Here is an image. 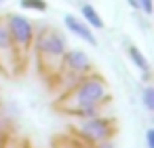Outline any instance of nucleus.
<instances>
[{"instance_id":"obj_3","label":"nucleus","mask_w":154,"mask_h":148,"mask_svg":"<svg viewBox=\"0 0 154 148\" xmlns=\"http://www.w3.org/2000/svg\"><path fill=\"white\" fill-rule=\"evenodd\" d=\"M78 133L89 140V142H101V140H110V135L114 133L112 125L106 121V118H99V116H91V118H85L82 125L78 127Z\"/></svg>"},{"instance_id":"obj_12","label":"nucleus","mask_w":154,"mask_h":148,"mask_svg":"<svg viewBox=\"0 0 154 148\" xmlns=\"http://www.w3.org/2000/svg\"><path fill=\"white\" fill-rule=\"evenodd\" d=\"M143 104H146V108L150 112L154 110V87H146V91H143Z\"/></svg>"},{"instance_id":"obj_5","label":"nucleus","mask_w":154,"mask_h":148,"mask_svg":"<svg viewBox=\"0 0 154 148\" xmlns=\"http://www.w3.org/2000/svg\"><path fill=\"white\" fill-rule=\"evenodd\" d=\"M63 24L68 26V30H70L72 34L80 36V38H82V40H87L91 47H95V45H97V38H95V34L91 32V28H89L87 24L78 21L74 15H66V17H63Z\"/></svg>"},{"instance_id":"obj_1","label":"nucleus","mask_w":154,"mask_h":148,"mask_svg":"<svg viewBox=\"0 0 154 148\" xmlns=\"http://www.w3.org/2000/svg\"><path fill=\"white\" fill-rule=\"evenodd\" d=\"M106 95H108V89H106V85L99 80V78H95V76H91V78H87V80H82L80 83V87L74 91V95H72V102L78 106V104H99L101 99H106Z\"/></svg>"},{"instance_id":"obj_4","label":"nucleus","mask_w":154,"mask_h":148,"mask_svg":"<svg viewBox=\"0 0 154 148\" xmlns=\"http://www.w3.org/2000/svg\"><path fill=\"white\" fill-rule=\"evenodd\" d=\"M36 47L47 53V55H53V57H59L66 53V40L61 34H57L55 30H47L42 32L38 38H36Z\"/></svg>"},{"instance_id":"obj_16","label":"nucleus","mask_w":154,"mask_h":148,"mask_svg":"<svg viewBox=\"0 0 154 148\" xmlns=\"http://www.w3.org/2000/svg\"><path fill=\"white\" fill-rule=\"evenodd\" d=\"M129 5H131L133 9H139V0H129Z\"/></svg>"},{"instance_id":"obj_2","label":"nucleus","mask_w":154,"mask_h":148,"mask_svg":"<svg viewBox=\"0 0 154 148\" xmlns=\"http://www.w3.org/2000/svg\"><path fill=\"white\" fill-rule=\"evenodd\" d=\"M7 28H9V34L13 38V45L17 47H30V43L34 40V26L30 19L21 17V15H9L7 19Z\"/></svg>"},{"instance_id":"obj_9","label":"nucleus","mask_w":154,"mask_h":148,"mask_svg":"<svg viewBox=\"0 0 154 148\" xmlns=\"http://www.w3.org/2000/svg\"><path fill=\"white\" fill-rule=\"evenodd\" d=\"M11 49H13V38H11V34H9L7 24L0 21V53H7V51H11Z\"/></svg>"},{"instance_id":"obj_7","label":"nucleus","mask_w":154,"mask_h":148,"mask_svg":"<svg viewBox=\"0 0 154 148\" xmlns=\"http://www.w3.org/2000/svg\"><path fill=\"white\" fill-rule=\"evenodd\" d=\"M82 17H85V21H87V26H91V28H97V30H101L103 28V21H101V17L97 15V11L91 7V5H82Z\"/></svg>"},{"instance_id":"obj_10","label":"nucleus","mask_w":154,"mask_h":148,"mask_svg":"<svg viewBox=\"0 0 154 148\" xmlns=\"http://www.w3.org/2000/svg\"><path fill=\"white\" fill-rule=\"evenodd\" d=\"M72 112L78 114V116H82V118H91V116L99 114V110H97L95 104H78L76 108H72Z\"/></svg>"},{"instance_id":"obj_6","label":"nucleus","mask_w":154,"mask_h":148,"mask_svg":"<svg viewBox=\"0 0 154 148\" xmlns=\"http://www.w3.org/2000/svg\"><path fill=\"white\" fill-rule=\"evenodd\" d=\"M63 55H66V66H68L70 70H74V72H87V70L91 68L89 57H87L82 51H78V49L68 51V53H63Z\"/></svg>"},{"instance_id":"obj_14","label":"nucleus","mask_w":154,"mask_h":148,"mask_svg":"<svg viewBox=\"0 0 154 148\" xmlns=\"http://www.w3.org/2000/svg\"><path fill=\"white\" fill-rule=\"evenodd\" d=\"M146 146L148 148H154V129H148L146 131Z\"/></svg>"},{"instance_id":"obj_8","label":"nucleus","mask_w":154,"mask_h":148,"mask_svg":"<svg viewBox=\"0 0 154 148\" xmlns=\"http://www.w3.org/2000/svg\"><path fill=\"white\" fill-rule=\"evenodd\" d=\"M129 57H131V61L139 68V70H143V72H150V64H148V59L143 57V53L137 49V47H129Z\"/></svg>"},{"instance_id":"obj_17","label":"nucleus","mask_w":154,"mask_h":148,"mask_svg":"<svg viewBox=\"0 0 154 148\" xmlns=\"http://www.w3.org/2000/svg\"><path fill=\"white\" fill-rule=\"evenodd\" d=\"M0 2H5V0H0Z\"/></svg>"},{"instance_id":"obj_11","label":"nucleus","mask_w":154,"mask_h":148,"mask_svg":"<svg viewBox=\"0 0 154 148\" xmlns=\"http://www.w3.org/2000/svg\"><path fill=\"white\" fill-rule=\"evenodd\" d=\"M21 9H32V11H47L45 0H21Z\"/></svg>"},{"instance_id":"obj_13","label":"nucleus","mask_w":154,"mask_h":148,"mask_svg":"<svg viewBox=\"0 0 154 148\" xmlns=\"http://www.w3.org/2000/svg\"><path fill=\"white\" fill-rule=\"evenodd\" d=\"M139 9L146 15H152V0H139Z\"/></svg>"},{"instance_id":"obj_15","label":"nucleus","mask_w":154,"mask_h":148,"mask_svg":"<svg viewBox=\"0 0 154 148\" xmlns=\"http://www.w3.org/2000/svg\"><path fill=\"white\" fill-rule=\"evenodd\" d=\"M97 148H114V144L110 140H101V142H97Z\"/></svg>"}]
</instances>
